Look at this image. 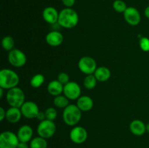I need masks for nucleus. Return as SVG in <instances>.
Returning <instances> with one entry per match:
<instances>
[{
	"label": "nucleus",
	"instance_id": "7c9ffc66",
	"mask_svg": "<svg viewBox=\"0 0 149 148\" xmlns=\"http://www.w3.org/2000/svg\"><path fill=\"white\" fill-rule=\"evenodd\" d=\"M36 118L40 122L42 121V120H46V115H45V112H39V114L36 116Z\"/></svg>",
	"mask_w": 149,
	"mask_h": 148
},
{
	"label": "nucleus",
	"instance_id": "1a4fd4ad",
	"mask_svg": "<svg viewBox=\"0 0 149 148\" xmlns=\"http://www.w3.org/2000/svg\"><path fill=\"white\" fill-rule=\"evenodd\" d=\"M63 94L68 100H78L81 97V87L77 83L70 81L64 85Z\"/></svg>",
	"mask_w": 149,
	"mask_h": 148
},
{
	"label": "nucleus",
	"instance_id": "423d86ee",
	"mask_svg": "<svg viewBox=\"0 0 149 148\" xmlns=\"http://www.w3.org/2000/svg\"><path fill=\"white\" fill-rule=\"evenodd\" d=\"M19 142L17 135L10 131L2 132L0 135V148H17Z\"/></svg>",
	"mask_w": 149,
	"mask_h": 148
},
{
	"label": "nucleus",
	"instance_id": "0eeeda50",
	"mask_svg": "<svg viewBox=\"0 0 149 148\" xmlns=\"http://www.w3.org/2000/svg\"><path fill=\"white\" fill-rule=\"evenodd\" d=\"M78 67L80 71L86 75L94 74L95 71L97 69V63L96 61L93 57L89 56L82 57L79 59L78 63Z\"/></svg>",
	"mask_w": 149,
	"mask_h": 148
},
{
	"label": "nucleus",
	"instance_id": "39448f33",
	"mask_svg": "<svg viewBox=\"0 0 149 148\" xmlns=\"http://www.w3.org/2000/svg\"><path fill=\"white\" fill-rule=\"evenodd\" d=\"M56 131V126L52 120L46 119L39 123L37 127V133L39 136L47 139L53 136Z\"/></svg>",
	"mask_w": 149,
	"mask_h": 148
},
{
	"label": "nucleus",
	"instance_id": "20e7f679",
	"mask_svg": "<svg viewBox=\"0 0 149 148\" xmlns=\"http://www.w3.org/2000/svg\"><path fill=\"white\" fill-rule=\"evenodd\" d=\"M6 100L10 107L20 108L25 102V94L20 88L14 87L8 90L6 94Z\"/></svg>",
	"mask_w": 149,
	"mask_h": 148
},
{
	"label": "nucleus",
	"instance_id": "5701e85b",
	"mask_svg": "<svg viewBox=\"0 0 149 148\" xmlns=\"http://www.w3.org/2000/svg\"><path fill=\"white\" fill-rule=\"evenodd\" d=\"M97 80L96 79L94 74L87 75L84 80V86L87 89H93L96 86Z\"/></svg>",
	"mask_w": 149,
	"mask_h": 148
},
{
	"label": "nucleus",
	"instance_id": "c756f323",
	"mask_svg": "<svg viewBox=\"0 0 149 148\" xmlns=\"http://www.w3.org/2000/svg\"><path fill=\"white\" fill-rule=\"evenodd\" d=\"M61 1L63 4L67 8H71L76 2V0H61Z\"/></svg>",
	"mask_w": 149,
	"mask_h": 148
},
{
	"label": "nucleus",
	"instance_id": "393cba45",
	"mask_svg": "<svg viewBox=\"0 0 149 148\" xmlns=\"http://www.w3.org/2000/svg\"><path fill=\"white\" fill-rule=\"evenodd\" d=\"M45 82V76L42 74L33 75L30 81V84L33 88H39Z\"/></svg>",
	"mask_w": 149,
	"mask_h": 148
},
{
	"label": "nucleus",
	"instance_id": "6ab92c4d",
	"mask_svg": "<svg viewBox=\"0 0 149 148\" xmlns=\"http://www.w3.org/2000/svg\"><path fill=\"white\" fill-rule=\"evenodd\" d=\"M63 88L64 86L61 82H59L58 80H54L50 81L48 84L47 91L51 95L57 97L63 93Z\"/></svg>",
	"mask_w": 149,
	"mask_h": 148
},
{
	"label": "nucleus",
	"instance_id": "f704fd0d",
	"mask_svg": "<svg viewBox=\"0 0 149 148\" xmlns=\"http://www.w3.org/2000/svg\"><path fill=\"white\" fill-rule=\"evenodd\" d=\"M3 90H4V89H2L0 87V98H2V97H3V92H4V91H3Z\"/></svg>",
	"mask_w": 149,
	"mask_h": 148
},
{
	"label": "nucleus",
	"instance_id": "6e6552de",
	"mask_svg": "<svg viewBox=\"0 0 149 148\" xmlns=\"http://www.w3.org/2000/svg\"><path fill=\"white\" fill-rule=\"evenodd\" d=\"M26 56L21 50L13 49L9 52L8 61L10 65L16 68H20L26 63Z\"/></svg>",
	"mask_w": 149,
	"mask_h": 148
},
{
	"label": "nucleus",
	"instance_id": "f257e3e1",
	"mask_svg": "<svg viewBox=\"0 0 149 148\" xmlns=\"http://www.w3.org/2000/svg\"><path fill=\"white\" fill-rule=\"evenodd\" d=\"M79 15L77 12L71 8H64L59 12L58 23L63 28L71 29L78 24Z\"/></svg>",
	"mask_w": 149,
	"mask_h": 148
},
{
	"label": "nucleus",
	"instance_id": "4be33fe9",
	"mask_svg": "<svg viewBox=\"0 0 149 148\" xmlns=\"http://www.w3.org/2000/svg\"><path fill=\"white\" fill-rule=\"evenodd\" d=\"M53 103L55 107H58V108L65 109L67 106L69 105V100L65 95L61 94L54 98Z\"/></svg>",
	"mask_w": 149,
	"mask_h": 148
},
{
	"label": "nucleus",
	"instance_id": "bb28decb",
	"mask_svg": "<svg viewBox=\"0 0 149 148\" xmlns=\"http://www.w3.org/2000/svg\"><path fill=\"white\" fill-rule=\"evenodd\" d=\"M45 113V115H46V119L52 120V121L56 118L57 115H58L57 110L55 108H53V107H49V108L47 109Z\"/></svg>",
	"mask_w": 149,
	"mask_h": 148
},
{
	"label": "nucleus",
	"instance_id": "72a5a7b5",
	"mask_svg": "<svg viewBox=\"0 0 149 148\" xmlns=\"http://www.w3.org/2000/svg\"><path fill=\"white\" fill-rule=\"evenodd\" d=\"M144 14H145L146 17H147V18L149 19V6L146 7V8L145 9V11H144Z\"/></svg>",
	"mask_w": 149,
	"mask_h": 148
},
{
	"label": "nucleus",
	"instance_id": "a878e982",
	"mask_svg": "<svg viewBox=\"0 0 149 148\" xmlns=\"http://www.w3.org/2000/svg\"><path fill=\"white\" fill-rule=\"evenodd\" d=\"M113 8L117 12L124 13L127 7L126 3L122 0H115L113 3Z\"/></svg>",
	"mask_w": 149,
	"mask_h": 148
},
{
	"label": "nucleus",
	"instance_id": "b1692460",
	"mask_svg": "<svg viewBox=\"0 0 149 148\" xmlns=\"http://www.w3.org/2000/svg\"><path fill=\"white\" fill-rule=\"evenodd\" d=\"M15 45V41L12 36H4L1 40V46L3 49L6 51H11L13 49Z\"/></svg>",
	"mask_w": 149,
	"mask_h": 148
},
{
	"label": "nucleus",
	"instance_id": "c85d7f7f",
	"mask_svg": "<svg viewBox=\"0 0 149 148\" xmlns=\"http://www.w3.org/2000/svg\"><path fill=\"white\" fill-rule=\"evenodd\" d=\"M58 81L61 82L63 85H65L68 84L69 81V75L66 73H60L58 75Z\"/></svg>",
	"mask_w": 149,
	"mask_h": 148
},
{
	"label": "nucleus",
	"instance_id": "a211bd4d",
	"mask_svg": "<svg viewBox=\"0 0 149 148\" xmlns=\"http://www.w3.org/2000/svg\"><path fill=\"white\" fill-rule=\"evenodd\" d=\"M23 115L20 108L10 107L6 111V119L9 123H16L20 120L21 116Z\"/></svg>",
	"mask_w": 149,
	"mask_h": 148
},
{
	"label": "nucleus",
	"instance_id": "f8f14e48",
	"mask_svg": "<svg viewBox=\"0 0 149 148\" xmlns=\"http://www.w3.org/2000/svg\"><path fill=\"white\" fill-rule=\"evenodd\" d=\"M124 14V17L127 23L130 26H137L140 23L141 16L139 11L133 7H129L127 8Z\"/></svg>",
	"mask_w": 149,
	"mask_h": 148
},
{
	"label": "nucleus",
	"instance_id": "f3484780",
	"mask_svg": "<svg viewBox=\"0 0 149 148\" xmlns=\"http://www.w3.org/2000/svg\"><path fill=\"white\" fill-rule=\"evenodd\" d=\"M77 105L81 112H87L93 109L94 102L93 99L89 96H81L77 100Z\"/></svg>",
	"mask_w": 149,
	"mask_h": 148
},
{
	"label": "nucleus",
	"instance_id": "aec40b11",
	"mask_svg": "<svg viewBox=\"0 0 149 148\" xmlns=\"http://www.w3.org/2000/svg\"><path fill=\"white\" fill-rule=\"evenodd\" d=\"M94 75L95 76L97 81L105 82L108 81L111 77V71L108 68L105 66H100L97 68L95 71Z\"/></svg>",
	"mask_w": 149,
	"mask_h": 148
},
{
	"label": "nucleus",
	"instance_id": "473e14b6",
	"mask_svg": "<svg viewBox=\"0 0 149 148\" xmlns=\"http://www.w3.org/2000/svg\"><path fill=\"white\" fill-rule=\"evenodd\" d=\"M17 148H30V146H29L28 143H26V142H20Z\"/></svg>",
	"mask_w": 149,
	"mask_h": 148
},
{
	"label": "nucleus",
	"instance_id": "dca6fc26",
	"mask_svg": "<svg viewBox=\"0 0 149 148\" xmlns=\"http://www.w3.org/2000/svg\"><path fill=\"white\" fill-rule=\"evenodd\" d=\"M130 129L132 134L135 136H142L146 131V125L140 120H134L130 125Z\"/></svg>",
	"mask_w": 149,
	"mask_h": 148
},
{
	"label": "nucleus",
	"instance_id": "412c9836",
	"mask_svg": "<svg viewBox=\"0 0 149 148\" xmlns=\"http://www.w3.org/2000/svg\"><path fill=\"white\" fill-rule=\"evenodd\" d=\"M30 148H47V139L41 136L33 138L30 142Z\"/></svg>",
	"mask_w": 149,
	"mask_h": 148
},
{
	"label": "nucleus",
	"instance_id": "4468645a",
	"mask_svg": "<svg viewBox=\"0 0 149 148\" xmlns=\"http://www.w3.org/2000/svg\"><path fill=\"white\" fill-rule=\"evenodd\" d=\"M46 42L51 46H58L63 42V36L57 30H52L46 36Z\"/></svg>",
	"mask_w": 149,
	"mask_h": 148
},
{
	"label": "nucleus",
	"instance_id": "f03ea898",
	"mask_svg": "<svg viewBox=\"0 0 149 148\" xmlns=\"http://www.w3.org/2000/svg\"><path fill=\"white\" fill-rule=\"evenodd\" d=\"M19 84V76L14 71L7 68L0 71V87L4 89H10Z\"/></svg>",
	"mask_w": 149,
	"mask_h": 148
},
{
	"label": "nucleus",
	"instance_id": "7ed1b4c3",
	"mask_svg": "<svg viewBox=\"0 0 149 148\" xmlns=\"http://www.w3.org/2000/svg\"><path fill=\"white\" fill-rule=\"evenodd\" d=\"M81 118V111L76 104H69L63 112V119L68 126H76Z\"/></svg>",
	"mask_w": 149,
	"mask_h": 148
},
{
	"label": "nucleus",
	"instance_id": "c9c22d12",
	"mask_svg": "<svg viewBox=\"0 0 149 148\" xmlns=\"http://www.w3.org/2000/svg\"><path fill=\"white\" fill-rule=\"evenodd\" d=\"M146 131L149 133V123L146 125Z\"/></svg>",
	"mask_w": 149,
	"mask_h": 148
},
{
	"label": "nucleus",
	"instance_id": "2f4dec72",
	"mask_svg": "<svg viewBox=\"0 0 149 148\" xmlns=\"http://www.w3.org/2000/svg\"><path fill=\"white\" fill-rule=\"evenodd\" d=\"M4 118H6V111L3 107H0V120L3 121Z\"/></svg>",
	"mask_w": 149,
	"mask_h": 148
},
{
	"label": "nucleus",
	"instance_id": "9d476101",
	"mask_svg": "<svg viewBox=\"0 0 149 148\" xmlns=\"http://www.w3.org/2000/svg\"><path fill=\"white\" fill-rule=\"evenodd\" d=\"M69 136L70 139L74 143L80 145L86 142L88 134L87 130L84 127L75 126L71 129Z\"/></svg>",
	"mask_w": 149,
	"mask_h": 148
},
{
	"label": "nucleus",
	"instance_id": "ddd939ff",
	"mask_svg": "<svg viewBox=\"0 0 149 148\" xmlns=\"http://www.w3.org/2000/svg\"><path fill=\"white\" fill-rule=\"evenodd\" d=\"M42 17L45 22L49 24H55L58 21L59 12L58 10L52 7H47L43 10Z\"/></svg>",
	"mask_w": 149,
	"mask_h": 148
},
{
	"label": "nucleus",
	"instance_id": "2eb2a0df",
	"mask_svg": "<svg viewBox=\"0 0 149 148\" xmlns=\"http://www.w3.org/2000/svg\"><path fill=\"white\" fill-rule=\"evenodd\" d=\"M17 137L19 141L22 142H31L33 136V129L29 125H23L20 126V129L17 131Z\"/></svg>",
	"mask_w": 149,
	"mask_h": 148
},
{
	"label": "nucleus",
	"instance_id": "cd10ccee",
	"mask_svg": "<svg viewBox=\"0 0 149 148\" xmlns=\"http://www.w3.org/2000/svg\"><path fill=\"white\" fill-rule=\"evenodd\" d=\"M140 47L143 52H149V39L147 37H141L140 39Z\"/></svg>",
	"mask_w": 149,
	"mask_h": 148
},
{
	"label": "nucleus",
	"instance_id": "9b49d317",
	"mask_svg": "<svg viewBox=\"0 0 149 148\" xmlns=\"http://www.w3.org/2000/svg\"><path fill=\"white\" fill-rule=\"evenodd\" d=\"M20 110H21L22 115L25 118L29 119L36 118L37 115L40 112L36 103L32 101L25 102L23 105L20 107Z\"/></svg>",
	"mask_w": 149,
	"mask_h": 148
}]
</instances>
